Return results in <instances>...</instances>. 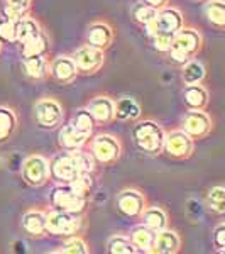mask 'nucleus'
<instances>
[{"label": "nucleus", "mask_w": 225, "mask_h": 254, "mask_svg": "<svg viewBox=\"0 0 225 254\" xmlns=\"http://www.w3.org/2000/svg\"><path fill=\"white\" fill-rule=\"evenodd\" d=\"M202 49V34L196 29L183 26L173 38L169 48L171 60L176 61V63L185 64L188 60L195 58L198 55V51Z\"/></svg>", "instance_id": "f257e3e1"}, {"label": "nucleus", "mask_w": 225, "mask_h": 254, "mask_svg": "<svg viewBox=\"0 0 225 254\" xmlns=\"http://www.w3.org/2000/svg\"><path fill=\"white\" fill-rule=\"evenodd\" d=\"M132 139L139 151L147 154H158L163 151L165 130L154 121H142L132 127Z\"/></svg>", "instance_id": "f03ea898"}, {"label": "nucleus", "mask_w": 225, "mask_h": 254, "mask_svg": "<svg viewBox=\"0 0 225 254\" xmlns=\"http://www.w3.org/2000/svg\"><path fill=\"white\" fill-rule=\"evenodd\" d=\"M49 202L58 210L69 212V214H81L87 207V196L73 190L69 183H58L49 193Z\"/></svg>", "instance_id": "7ed1b4c3"}, {"label": "nucleus", "mask_w": 225, "mask_h": 254, "mask_svg": "<svg viewBox=\"0 0 225 254\" xmlns=\"http://www.w3.org/2000/svg\"><path fill=\"white\" fill-rule=\"evenodd\" d=\"M49 166V178L55 180L56 183H71L81 173L80 163L76 159L75 151H64L56 154L48 163Z\"/></svg>", "instance_id": "20e7f679"}, {"label": "nucleus", "mask_w": 225, "mask_h": 254, "mask_svg": "<svg viewBox=\"0 0 225 254\" xmlns=\"http://www.w3.org/2000/svg\"><path fill=\"white\" fill-rule=\"evenodd\" d=\"M183 26H185V22H183L181 12L174 7L166 5L158 10L156 17L151 24H147L146 29L151 36L154 32H178Z\"/></svg>", "instance_id": "39448f33"}, {"label": "nucleus", "mask_w": 225, "mask_h": 254, "mask_svg": "<svg viewBox=\"0 0 225 254\" xmlns=\"http://www.w3.org/2000/svg\"><path fill=\"white\" fill-rule=\"evenodd\" d=\"M80 229V219L76 214L58 210L55 208L53 212L46 214V231L55 236H69L75 234Z\"/></svg>", "instance_id": "423d86ee"}, {"label": "nucleus", "mask_w": 225, "mask_h": 254, "mask_svg": "<svg viewBox=\"0 0 225 254\" xmlns=\"http://www.w3.org/2000/svg\"><path fill=\"white\" fill-rule=\"evenodd\" d=\"M34 116L41 127L55 129V127L61 126L64 112L55 98H41L38 104L34 105Z\"/></svg>", "instance_id": "0eeeda50"}, {"label": "nucleus", "mask_w": 225, "mask_h": 254, "mask_svg": "<svg viewBox=\"0 0 225 254\" xmlns=\"http://www.w3.org/2000/svg\"><path fill=\"white\" fill-rule=\"evenodd\" d=\"M120 142L109 134H100L92 141V156L95 158V161L104 165L115 163L120 158Z\"/></svg>", "instance_id": "6e6552de"}, {"label": "nucleus", "mask_w": 225, "mask_h": 254, "mask_svg": "<svg viewBox=\"0 0 225 254\" xmlns=\"http://www.w3.org/2000/svg\"><path fill=\"white\" fill-rule=\"evenodd\" d=\"M73 61L76 64L78 73H97L98 69L104 66L105 63V55L102 49L92 48V46H81L73 53Z\"/></svg>", "instance_id": "1a4fd4ad"}, {"label": "nucleus", "mask_w": 225, "mask_h": 254, "mask_svg": "<svg viewBox=\"0 0 225 254\" xmlns=\"http://www.w3.org/2000/svg\"><path fill=\"white\" fill-rule=\"evenodd\" d=\"M163 149L171 158H190L193 153V139L183 130H173L169 134H165Z\"/></svg>", "instance_id": "9d476101"}, {"label": "nucleus", "mask_w": 225, "mask_h": 254, "mask_svg": "<svg viewBox=\"0 0 225 254\" xmlns=\"http://www.w3.org/2000/svg\"><path fill=\"white\" fill-rule=\"evenodd\" d=\"M22 178L31 187H43L49 180V166L43 156H29L22 165Z\"/></svg>", "instance_id": "9b49d317"}, {"label": "nucleus", "mask_w": 225, "mask_h": 254, "mask_svg": "<svg viewBox=\"0 0 225 254\" xmlns=\"http://www.w3.org/2000/svg\"><path fill=\"white\" fill-rule=\"evenodd\" d=\"M183 132L191 139H202L212 130V121L203 110H190L183 117Z\"/></svg>", "instance_id": "f8f14e48"}, {"label": "nucleus", "mask_w": 225, "mask_h": 254, "mask_svg": "<svg viewBox=\"0 0 225 254\" xmlns=\"http://www.w3.org/2000/svg\"><path fill=\"white\" fill-rule=\"evenodd\" d=\"M117 208L125 217H141L146 208V198L137 190H124L117 195Z\"/></svg>", "instance_id": "ddd939ff"}, {"label": "nucleus", "mask_w": 225, "mask_h": 254, "mask_svg": "<svg viewBox=\"0 0 225 254\" xmlns=\"http://www.w3.org/2000/svg\"><path fill=\"white\" fill-rule=\"evenodd\" d=\"M49 71H51L53 78L59 81V83H69L78 75V69H76V64L71 56H58V58H55L51 61Z\"/></svg>", "instance_id": "4468645a"}, {"label": "nucleus", "mask_w": 225, "mask_h": 254, "mask_svg": "<svg viewBox=\"0 0 225 254\" xmlns=\"http://www.w3.org/2000/svg\"><path fill=\"white\" fill-rule=\"evenodd\" d=\"M113 41V31L107 22H93L87 31V44L97 49H107Z\"/></svg>", "instance_id": "2eb2a0df"}, {"label": "nucleus", "mask_w": 225, "mask_h": 254, "mask_svg": "<svg viewBox=\"0 0 225 254\" xmlns=\"http://www.w3.org/2000/svg\"><path fill=\"white\" fill-rule=\"evenodd\" d=\"M88 139V134L81 132V130L75 129L71 124L63 126L58 132V144L63 147L64 151H76L85 146Z\"/></svg>", "instance_id": "dca6fc26"}, {"label": "nucleus", "mask_w": 225, "mask_h": 254, "mask_svg": "<svg viewBox=\"0 0 225 254\" xmlns=\"http://www.w3.org/2000/svg\"><path fill=\"white\" fill-rule=\"evenodd\" d=\"M179 246H181V241H179V236L171 229H163V231L156 232V239H154V248L153 253L158 254H174L179 251Z\"/></svg>", "instance_id": "f3484780"}, {"label": "nucleus", "mask_w": 225, "mask_h": 254, "mask_svg": "<svg viewBox=\"0 0 225 254\" xmlns=\"http://www.w3.org/2000/svg\"><path fill=\"white\" fill-rule=\"evenodd\" d=\"M87 109L95 119V122L107 124L113 121V100L110 97H95L87 105Z\"/></svg>", "instance_id": "a211bd4d"}, {"label": "nucleus", "mask_w": 225, "mask_h": 254, "mask_svg": "<svg viewBox=\"0 0 225 254\" xmlns=\"http://www.w3.org/2000/svg\"><path fill=\"white\" fill-rule=\"evenodd\" d=\"M129 239H130V243L136 246L137 253H153L156 232H154L153 229L147 227V225L141 224L132 229Z\"/></svg>", "instance_id": "6ab92c4d"}, {"label": "nucleus", "mask_w": 225, "mask_h": 254, "mask_svg": "<svg viewBox=\"0 0 225 254\" xmlns=\"http://www.w3.org/2000/svg\"><path fill=\"white\" fill-rule=\"evenodd\" d=\"M185 104L190 110H203L208 105V92L203 85H186L183 92Z\"/></svg>", "instance_id": "aec40b11"}, {"label": "nucleus", "mask_w": 225, "mask_h": 254, "mask_svg": "<svg viewBox=\"0 0 225 254\" xmlns=\"http://www.w3.org/2000/svg\"><path fill=\"white\" fill-rule=\"evenodd\" d=\"M141 117V107L134 98L122 97L113 102V119L118 121H136Z\"/></svg>", "instance_id": "412c9836"}, {"label": "nucleus", "mask_w": 225, "mask_h": 254, "mask_svg": "<svg viewBox=\"0 0 225 254\" xmlns=\"http://www.w3.org/2000/svg\"><path fill=\"white\" fill-rule=\"evenodd\" d=\"M22 229L29 236H43L46 231V214L41 210H29L22 217Z\"/></svg>", "instance_id": "4be33fe9"}, {"label": "nucleus", "mask_w": 225, "mask_h": 254, "mask_svg": "<svg viewBox=\"0 0 225 254\" xmlns=\"http://www.w3.org/2000/svg\"><path fill=\"white\" fill-rule=\"evenodd\" d=\"M41 34V27L34 19L31 17H20L15 20V43H27V41L34 39L36 36Z\"/></svg>", "instance_id": "5701e85b"}, {"label": "nucleus", "mask_w": 225, "mask_h": 254, "mask_svg": "<svg viewBox=\"0 0 225 254\" xmlns=\"http://www.w3.org/2000/svg\"><path fill=\"white\" fill-rule=\"evenodd\" d=\"M142 224L153 229L154 232H159L168 227V215L161 207H146L142 210Z\"/></svg>", "instance_id": "b1692460"}, {"label": "nucleus", "mask_w": 225, "mask_h": 254, "mask_svg": "<svg viewBox=\"0 0 225 254\" xmlns=\"http://www.w3.org/2000/svg\"><path fill=\"white\" fill-rule=\"evenodd\" d=\"M183 83L185 85H195V83H202L205 78V66H203L200 61L196 60H188L183 68Z\"/></svg>", "instance_id": "393cba45"}, {"label": "nucleus", "mask_w": 225, "mask_h": 254, "mask_svg": "<svg viewBox=\"0 0 225 254\" xmlns=\"http://www.w3.org/2000/svg\"><path fill=\"white\" fill-rule=\"evenodd\" d=\"M48 49H49L48 36L41 31L39 36H36L34 39L22 44V56L24 58H29V56H44L48 53Z\"/></svg>", "instance_id": "a878e982"}, {"label": "nucleus", "mask_w": 225, "mask_h": 254, "mask_svg": "<svg viewBox=\"0 0 225 254\" xmlns=\"http://www.w3.org/2000/svg\"><path fill=\"white\" fill-rule=\"evenodd\" d=\"M24 68H26V73L31 76V78L41 80L48 75L49 66L48 61L44 56H29V58H24Z\"/></svg>", "instance_id": "bb28decb"}, {"label": "nucleus", "mask_w": 225, "mask_h": 254, "mask_svg": "<svg viewBox=\"0 0 225 254\" xmlns=\"http://www.w3.org/2000/svg\"><path fill=\"white\" fill-rule=\"evenodd\" d=\"M205 17L208 19V22L214 24L217 27H224L225 26V5L224 0H210L205 3Z\"/></svg>", "instance_id": "cd10ccee"}, {"label": "nucleus", "mask_w": 225, "mask_h": 254, "mask_svg": "<svg viewBox=\"0 0 225 254\" xmlns=\"http://www.w3.org/2000/svg\"><path fill=\"white\" fill-rule=\"evenodd\" d=\"M17 127V117L9 107H0V141H5L14 134Z\"/></svg>", "instance_id": "c85d7f7f"}, {"label": "nucleus", "mask_w": 225, "mask_h": 254, "mask_svg": "<svg viewBox=\"0 0 225 254\" xmlns=\"http://www.w3.org/2000/svg\"><path fill=\"white\" fill-rule=\"evenodd\" d=\"M5 5L2 9V15L10 20H19L29 10L31 0H3Z\"/></svg>", "instance_id": "c756f323"}, {"label": "nucleus", "mask_w": 225, "mask_h": 254, "mask_svg": "<svg viewBox=\"0 0 225 254\" xmlns=\"http://www.w3.org/2000/svg\"><path fill=\"white\" fill-rule=\"evenodd\" d=\"M132 19L136 20L137 24H141V26H147V24H151L154 20L158 14V9H154L153 5H149V3L146 2H137L136 5L132 7Z\"/></svg>", "instance_id": "7c9ffc66"}, {"label": "nucleus", "mask_w": 225, "mask_h": 254, "mask_svg": "<svg viewBox=\"0 0 225 254\" xmlns=\"http://www.w3.org/2000/svg\"><path fill=\"white\" fill-rule=\"evenodd\" d=\"M107 251L110 254H136V246L130 243L129 237L125 236H112L107 243Z\"/></svg>", "instance_id": "2f4dec72"}, {"label": "nucleus", "mask_w": 225, "mask_h": 254, "mask_svg": "<svg viewBox=\"0 0 225 254\" xmlns=\"http://www.w3.org/2000/svg\"><path fill=\"white\" fill-rule=\"evenodd\" d=\"M69 124L75 127V129H78V130H81V132H85L90 136L97 122H95V119H93L92 114L88 112V109H80V110H76V114L73 116Z\"/></svg>", "instance_id": "473e14b6"}, {"label": "nucleus", "mask_w": 225, "mask_h": 254, "mask_svg": "<svg viewBox=\"0 0 225 254\" xmlns=\"http://www.w3.org/2000/svg\"><path fill=\"white\" fill-rule=\"evenodd\" d=\"M207 202H208V207L212 208L217 214H222L225 210V190L224 187H214L210 191H208V196H207Z\"/></svg>", "instance_id": "72a5a7b5"}, {"label": "nucleus", "mask_w": 225, "mask_h": 254, "mask_svg": "<svg viewBox=\"0 0 225 254\" xmlns=\"http://www.w3.org/2000/svg\"><path fill=\"white\" fill-rule=\"evenodd\" d=\"M69 185L73 187V190L78 191L80 195L87 196L88 191L93 188V178H92V173H88V171H81V173L76 176L75 180H73Z\"/></svg>", "instance_id": "f704fd0d"}, {"label": "nucleus", "mask_w": 225, "mask_h": 254, "mask_svg": "<svg viewBox=\"0 0 225 254\" xmlns=\"http://www.w3.org/2000/svg\"><path fill=\"white\" fill-rule=\"evenodd\" d=\"M58 253H61V254L63 253L64 254H88V248L83 239H80V237H71V239H68L66 243L63 244V248H61Z\"/></svg>", "instance_id": "c9c22d12"}, {"label": "nucleus", "mask_w": 225, "mask_h": 254, "mask_svg": "<svg viewBox=\"0 0 225 254\" xmlns=\"http://www.w3.org/2000/svg\"><path fill=\"white\" fill-rule=\"evenodd\" d=\"M174 34H176V32H154V34H151L154 48L161 53H168L171 48V43H173Z\"/></svg>", "instance_id": "e433bc0d"}, {"label": "nucleus", "mask_w": 225, "mask_h": 254, "mask_svg": "<svg viewBox=\"0 0 225 254\" xmlns=\"http://www.w3.org/2000/svg\"><path fill=\"white\" fill-rule=\"evenodd\" d=\"M15 43V20L0 19V43Z\"/></svg>", "instance_id": "4c0bfd02"}, {"label": "nucleus", "mask_w": 225, "mask_h": 254, "mask_svg": "<svg viewBox=\"0 0 225 254\" xmlns=\"http://www.w3.org/2000/svg\"><path fill=\"white\" fill-rule=\"evenodd\" d=\"M75 154H76V159H78V163H80L81 171L93 173V170H95V158L92 156V153H83L81 149H76Z\"/></svg>", "instance_id": "58836bf2"}, {"label": "nucleus", "mask_w": 225, "mask_h": 254, "mask_svg": "<svg viewBox=\"0 0 225 254\" xmlns=\"http://www.w3.org/2000/svg\"><path fill=\"white\" fill-rule=\"evenodd\" d=\"M212 243L219 253L225 251V224H219L215 227L214 234H212Z\"/></svg>", "instance_id": "ea45409f"}, {"label": "nucleus", "mask_w": 225, "mask_h": 254, "mask_svg": "<svg viewBox=\"0 0 225 254\" xmlns=\"http://www.w3.org/2000/svg\"><path fill=\"white\" fill-rule=\"evenodd\" d=\"M146 3H149V5H153L154 9H163V7H166L168 5V2H169V0H144Z\"/></svg>", "instance_id": "a19ab883"}, {"label": "nucleus", "mask_w": 225, "mask_h": 254, "mask_svg": "<svg viewBox=\"0 0 225 254\" xmlns=\"http://www.w3.org/2000/svg\"><path fill=\"white\" fill-rule=\"evenodd\" d=\"M0 166H2V158H0Z\"/></svg>", "instance_id": "79ce46f5"}, {"label": "nucleus", "mask_w": 225, "mask_h": 254, "mask_svg": "<svg viewBox=\"0 0 225 254\" xmlns=\"http://www.w3.org/2000/svg\"><path fill=\"white\" fill-rule=\"evenodd\" d=\"M0 48H2V44H0Z\"/></svg>", "instance_id": "37998d69"}]
</instances>
